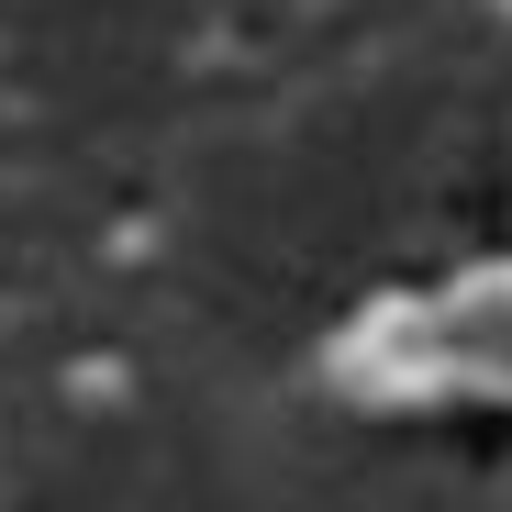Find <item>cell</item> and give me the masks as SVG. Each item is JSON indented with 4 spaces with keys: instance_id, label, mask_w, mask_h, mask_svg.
<instances>
[{
    "instance_id": "cell-1",
    "label": "cell",
    "mask_w": 512,
    "mask_h": 512,
    "mask_svg": "<svg viewBox=\"0 0 512 512\" xmlns=\"http://www.w3.org/2000/svg\"><path fill=\"white\" fill-rule=\"evenodd\" d=\"M412 379H468V390H512V279H479L457 301H435L412 323Z\"/></svg>"
}]
</instances>
